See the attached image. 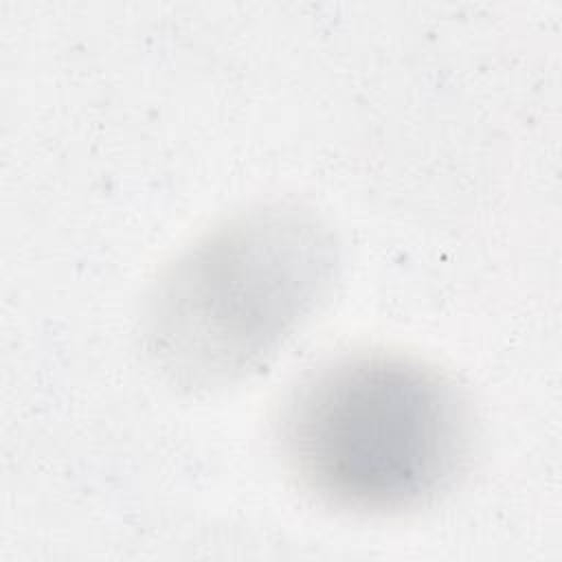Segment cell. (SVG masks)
Segmentation results:
<instances>
[{"label": "cell", "mask_w": 562, "mask_h": 562, "mask_svg": "<svg viewBox=\"0 0 562 562\" xmlns=\"http://www.w3.org/2000/svg\"><path fill=\"white\" fill-rule=\"evenodd\" d=\"M474 411L437 367L351 351L307 371L277 417L281 459L318 503L360 516L432 505L468 472Z\"/></svg>", "instance_id": "6da1fadb"}, {"label": "cell", "mask_w": 562, "mask_h": 562, "mask_svg": "<svg viewBox=\"0 0 562 562\" xmlns=\"http://www.w3.org/2000/svg\"><path fill=\"white\" fill-rule=\"evenodd\" d=\"M334 266L331 235L312 213L239 215L162 274L147 310L149 353L187 386L241 378L307 318Z\"/></svg>", "instance_id": "7a4b0ae2"}]
</instances>
